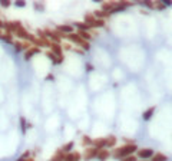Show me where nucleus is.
<instances>
[{
	"mask_svg": "<svg viewBox=\"0 0 172 161\" xmlns=\"http://www.w3.org/2000/svg\"><path fill=\"white\" fill-rule=\"evenodd\" d=\"M153 111H155V108H151V109H148V111H146V112H145V114H143V118H145V119H149V118H151V115H152V112H153Z\"/></svg>",
	"mask_w": 172,
	"mask_h": 161,
	"instance_id": "7ed1b4c3",
	"label": "nucleus"
},
{
	"mask_svg": "<svg viewBox=\"0 0 172 161\" xmlns=\"http://www.w3.org/2000/svg\"><path fill=\"white\" fill-rule=\"evenodd\" d=\"M0 26H2V23H0Z\"/></svg>",
	"mask_w": 172,
	"mask_h": 161,
	"instance_id": "4468645a",
	"label": "nucleus"
},
{
	"mask_svg": "<svg viewBox=\"0 0 172 161\" xmlns=\"http://www.w3.org/2000/svg\"><path fill=\"white\" fill-rule=\"evenodd\" d=\"M39 52V49H32V51H29L27 53H26V59H29L32 55H35V53H37Z\"/></svg>",
	"mask_w": 172,
	"mask_h": 161,
	"instance_id": "20e7f679",
	"label": "nucleus"
},
{
	"mask_svg": "<svg viewBox=\"0 0 172 161\" xmlns=\"http://www.w3.org/2000/svg\"><path fill=\"white\" fill-rule=\"evenodd\" d=\"M79 33H80V35H82V38H85V39H89V38H91V35H89L88 32H83V30H80Z\"/></svg>",
	"mask_w": 172,
	"mask_h": 161,
	"instance_id": "39448f33",
	"label": "nucleus"
},
{
	"mask_svg": "<svg viewBox=\"0 0 172 161\" xmlns=\"http://www.w3.org/2000/svg\"><path fill=\"white\" fill-rule=\"evenodd\" d=\"M152 154H153L152 150H142V151H139V155H141L142 158H148V157H151Z\"/></svg>",
	"mask_w": 172,
	"mask_h": 161,
	"instance_id": "f03ea898",
	"label": "nucleus"
},
{
	"mask_svg": "<svg viewBox=\"0 0 172 161\" xmlns=\"http://www.w3.org/2000/svg\"><path fill=\"white\" fill-rule=\"evenodd\" d=\"M72 145H73V144H72V142H70V144H67V145H66V147H65V150H70V148H72Z\"/></svg>",
	"mask_w": 172,
	"mask_h": 161,
	"instance_id": "f8f14e48",
	"label": "nucleus"
},
{
	"mask_svg": "<svg viewBox=\"0 0 172 161\" xmlns=\"http://www.w3.org/2000/svg\"><path fill=\"white\" fill-rule=\"evenodd\" d=\"M122 161H135V158H133V157H128V158H125V160H122Z\"/></svg>",
	"mask_w": 172,
	"mask_h": 161,
	"instance_id": "9d476101",
	"label": "nucleus"
},
{
	"mask_svg": "<svg viewBox=\"0 0 172 161\" xmlns=\"http://www.w3.org/2000/svg\"><path fill=\"white\" fill-rule=\"evenodd\" d=\"M52 48H53V51H55V52H56V53H57V55H59V53H60V49H59V46H57V45H53V46H52Z\"/></svg>",
	"mask_w": 172,
	"mask_h": 161,
	"instance_id": "6e6552de",
	"label": "nucleus"
},
{
	"mask_svg": "<svg viewBox=\"0 0 172 161\" xmlns=\"http://www.w3.org/2000/svg\"><path fill=\"white\" fill-rule=\"evenodd\" d=\"M133 150H136V147L132 144V145H126V147H123L122 150H118V152L115 154V157H125V155H128V154H131V151H133Z\"/></svg>",
	"mask_w": 172,
	"mask_h": 161,
	"instance_id": "f257e3e1",
	"label": "nucleus"
},
{
	"mask_svg": "<svg viewBox=\"0 0 172 161\" xmlns=\"http://www.w3.org/2000/svg\"><path fill=\"white\" fill-rule=\"evenodd\" d=\"M16 5H17V6H22V7H23V6H25V3H23V2H17V3H16Z\"/></svg>",
	"mask_w": 172,
	"mask_h": 161,
	"instance_id": "ddd939ff",
	"label": "nucleus"
},
{
	"mask_svg": "<svg viewBox=\"0 0 172 161\" xmlns=\"http://www.w3.org/2000/svg\"><path fill=\"white\" fill-rule=\"evenodd\" d=\"M60 30H63V32H70V30H72V28H69V26H62V28H60Z\"/></svg>",
	"mask_w": 172,
	"mask_h": 161,
	"instance_id": "0eeeda50",
	"label": "nucleus"
},
{
	"mask_svg": "<svg viewBox=\"0 0 172 161\" xmlns=\"http://www.w3.org/2000/svg\"><path fill=\"white\" fill-rule=\"evenodd\" d=\"M76 25H77V26H79L80 29H88V28H89L88 25H83V23H76Z\"/></svg>",
	"mask_w": 172,
	"mask_h": 161,
	"instance_id": "1a4fd4ad",
	"label": "nucleus"
},
{
	"mask_svg": "<svg viewBox=\"0 0 172 161\" xmlns=\"http://www.w3.org/2000/svg\"><path fill=\"white\" fill-rule=\"evenodd\" d=\"M96 155H98L99 158H105V157L108 155V152H106V151H102V152H99V151H98V152H96Z\"/></svg>",
	"mask_w": 172,
	"mask_h": 161,
	"instance_id": "423d86ee",
	"label": "nucleus"
},
{
	"mask_svg": "<svg viewBox=\"0 0 172 161\" xmlns=\"http://www.w3.org/2000/svg\"><path fill=\"white\" fill-rule=\"evenodd\" d=\"M0 5H2V6H6V7H7V6H9L10 3H9V2H2V3H0Z\"/></svg>",
	"mask_w": 172,
	"mask_h": 161,
	"instance_id": "9b49d317",
	"label": "nucleus"
}]
</instances>
